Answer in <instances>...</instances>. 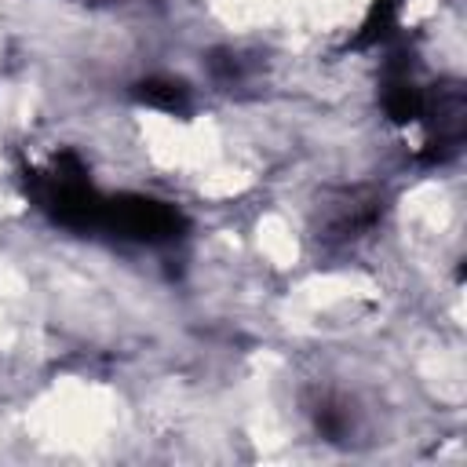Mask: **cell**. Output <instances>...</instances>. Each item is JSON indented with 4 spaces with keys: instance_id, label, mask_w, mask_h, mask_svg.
Listing matches in <instances>:
<instances>
[{
    "instance_id": "obj_1",
    "label": "cell",
    "mask_w": 467,
    "mask_h": 467,
    "mask_svg": "<svg viewBox=\"0 0 467 467\" xmlns=\"http://www.w3.org/2000/svg\"><path fill=\"white\" fill-rule=\"evenodd\" d=\"M22 186L33 208L44 212L55 226L73 234H99L106 190L95 186L88 164L73 150L55 153L47 164L22 168Z\"/></svg>"
},
{
    "instance_id": "obj_2",
    "label": "cell",
    "mask_w": 467,
    "mask_h": 467,
    "mask_svg": "<svg viewBox=\"0 0 467 467\" xmlns=\"http://www.w3.org/2000/svg\"><path fill=\"white\" fill-rule=\"evenodd\" d=\"M99 234H109L128 244L161 248V244H175L186 234V215L171 201H161L153 193H139V190L106 193Z\"/></svg>"
},
{
    "instance_id": "obj_3",
    "label": "cell",
    "mask_w": 467,
    "mask_h": 467,
    "mask_svg": "<svg viewBox=\"0 0 467 467\" xmlns=\"http://www.w3.org/2000/svg\"><path fill=\"white\" fill-rule=\"evenodd\" d=\"M383 193L376 186H343L321 197L314 212V230L321 244H350L376 230L383 219Z\"/></svg>"
},
{
    "instance_id": "obj_4",
    "label": "cell",
    "mask_w": 467,
    "mask_h": 467,
    "mask_svg": "<svg viewBox=\"0 0 467 467\" xmlns=\"http://www.w3.org/2000/svg\"><path fill=\"white\" fill-rule=\"evenodd\" d=\"M131 99L146 109H161V113H171V117H186L193 109V88L182 77H168V73L142 77L131 88Z\"/></svg>"
},
{
    "instance_id": "obj_5",
    "label": "cell",
    "mask_w": 467,
    "mask_h": 467,
    "mask_svg": "<svg viewBox=\"0 0 467 467\" xmlns=\"http://www.w3.org/2000/svg\"><path fill=\"white\" fill-rule=\"evenodd\" d=\"M310 416H314L317 434L328 438V441H354V434L361 427V416H358L354 401L343 398V394H321L310 405Z\"/></svg>"
}]
</instances>
